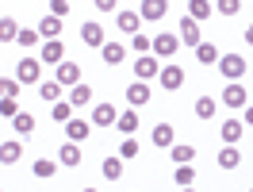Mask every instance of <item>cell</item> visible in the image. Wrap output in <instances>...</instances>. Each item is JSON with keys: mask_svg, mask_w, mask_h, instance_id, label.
<instances>
[{"mask_svg": "<svg viewBox=\"0 0 253 192\" xmlns=\"http://www.w3.org/2000/svg\"><path fill=\"white\" fill-rule=\"evenodd\" d=\"M246 69H250V65H246L242 54H222V58H219V73L226 81H242V77H246Z\"/></svg>", "mask_w": 253, "mask_h": 192, "instance_id": "obj_1", "label": "cell"}, {"mask_svg": "<svg viewBox=\"0 0 253 192\" xmlns=\"http://www.w3.org/2000/svg\"><path fill=\"white\" fill-rule=\"evenodd\" d=\"M16 81L19 85H39V81H42V62H39V58L16 62Z\"/></svg>", "mask_w": 253, "mask_h": 192, "instance_id": "obj_2", "label": "cell"}, {"mask_svg": "<svg viewBox=\"0 0 253 192\" xmlns=\"http://www.w3.org/2000/svg\"><path fill=\"white\" fill-rule=\"evenodd\" d=\"M176 39H180V43H184V47H200V43H204V35H200V23H196V19L192 16H184L180 19V27H176Z\"/></svg>", "mask_w": 253, "mask_h": 192, "instance_id": "obj_3", "label": "cell"}, {"mask_svg": "<svg viewBox=\"0 0 253 192\" xmlns=\"http://www.w3.org/2000/svg\"><path fill=\"white\" fill-rule=\"evenodd\" d=\"M219 100L226 104V108H246V104H250V93L242 89V81H230V85L219 93Z\"/></svg>", "mask_w": 253, "mask_h": 192, "instance_id": "obj_4", "label": "cell"}, {"mask_svg": "<svg viewBox=\"0 0 253 192\" xmlns=\"http://www.w3.org/2000/svg\"><path fill=\"white\" fill-rule=\"evenodd\" d=\"M158 85L165 89V93H176V89L184 85V69H180V65H161V73H158Z\"/></svg>", "mask_w": 253, "mask_h": 192, "instance_id": "obj_5", "label": "cell"}, {"mask_svg": "<svg viewBox=\"0 0 253 192\" xmlns=\"http://www.w3.org/2000/svg\"><path fill=\"white\" fill-rule=\"evenodd\" d=\"M158 73H161V65H158L154 54H138V58H134V77L138 81H154Z\"/></svg>", "mask_w": 253, "mask_h": 192, "instance_id": "obj_6", "label": "cell"}, {"mask_svg": "<svg viewBox=\"0 0 253 192\" xmlns=\"http://www.w3.org/2000/svg\"><path fill=\"white\" fill-rule=\"evenodd\" d=\"M58 85H62V89H73V85H81V81H84V73H81V65L77 62H62L58 65Z\"/></svg>", "mask_w": 253, "mask_h": 192, "instance_id": "obj_7", "label": "cell"}, {"mask_svg": "<svg viewBox=\"0 0 253 192\" xmlns=\"http://www.w3.org/2000/svg\"><path fill=\"white\" fill-rule=\"evenodd\" d=\"M176 50H180V39H176V35H154V50H150L154 58H173Z\"/></svg>", "mask_w": 253, "mask_h": 192, "instance_id": "obj_8", "label": "cell"}, {"mask_svg": "<svg viewBox=\"0 0 253 192\" xmlns=\"http://www.w3.org/2000/svg\"><path fill=\"white\" fill-rule=\"evenodd\" d=\"M39 62L62 65V62H65V47L58 43V39H46V43H42V50H39Z\"/></svg>", "mask_w": 253, "mask_h": 192, "instance_id": "obj_9", "label": "cell"}, {"mask_svg": "<svg viewBox=\"0 0 253 192\" xmlns=\"http://www.w3.org/2000/svg\"><path fill=\"white\" fill-rule=\"evenodd\" d=\"M81 43H84V47H92V50H100L104 43H108V39H104V27L92 23V19H88V23H81Z\"/></svg>", "mask_w": 253, "mask_h": 192, "instance_id": "obj_10", "label": "cell"}, {"mask_svg": "<svg viewBox=\"0 0 253 192\" xmlns=\"http://www.w3.org/2000/svg\"><path fill=\"white\" fill-rule=\"evenodd\" d=\"M115 27H119L123 35H138L142 16H138V12H115Z\"/></svg>", "mask_w": 253, "mask_h": 192, "instance_id": "obj_11", "label": "cell"}, {"mask_svg": "<svg viewBox=\"0 0 253 192\" xmlns=\"http://www.w3.org/2000/svg\"><path fill=\"white\" fill-rule=\"evenodd\" d=\"M146 100H150V85H146V81H134V85H126V104H130V108H142Z\"/></svg>", "mask_w": 253, "mask_h": 192, "instance_id": "obj_12", "label": "cell"}, {"mask_svg": "<svg viewBox=\"0 0 253 192\" xmlns=\"http://www.w3.org/2000/svg\"><path fill=\"white\" fill-rule=\"evenodd\" d=\"M115 119H119L115 104H96V112H92V127H111Z\"/></svg>", "mask_w": 253, "mask_h": 192, "instance_id": "obj_13", "label": "cell"}, {"mask_svg": "<svg viewBox=\"0 0 253 192\" xmlns=\"http://www.w3.org/2000/svg\"><path fill=\"white\" fill-rule=\"evenodd\" d=\"M242 131H246V123H242V119H222L219 135H222V143H226V146H234L238 139H242Z\"/></svg>", "mask_w": 253, "mask_h": 192, "instance_id": "obj_14", "label": "cell"}, {"mask_svg": "<svg viewBox=\"0 0 253 192\" xmlns=\"http://www.w3.org/2000/svg\"><path fill=\"white\" fill-rule=\"evenodd\" d=\"M19 158H23V143H19V139H8V143H0V161H4V165H16Z\"/></svg>", "mask_w": 253, "mask_h": 192, "instance_id": "obj_15", "label": "cell"}, {"mask_svg": "<svg viewBox=\"0 0 253 192\" xmlns=\"http://www.w3.org/2000/svg\"><path fill=\"white\" fill-rule=\"evenodd\" d=\"M173 143H176L173 123H158V127H154V146H158V150H169Z\"/></svg>", "mask_w": 253, "mask_h": 192, "instance_id": "obj_16", "label": "cell"}, {"mask_svg": "<svg viewBox=\"0 0 253 192\" xmlns=\"http://www.w3.org/2000/svg\"><path fill=\"white\" fill-rule=\"evenodd\" d=\"M58 165L77 169V165H81V146L77 143H62V150H58Z\"/></svg>", "mask_w": 253, "mask_h": 192, "instance_id": "obj_17", "label": "cell"}, {"mask_svg": "<svg viewBox=\"0 0 253 192\" xmlns=\"http://www.w3.org/2000/svg\"><path fill=\"white\" fill-rule=\"evenodd\" d=\"M65 135H69V143H84V139L92 135V123H84V119H69V123H65Z\"/></svg>", "mask_w": 253, "mask_h": 192, "instance_id": "obj_18", "label": "cell"}, {"mask_svg": "<svg viewBox=\"0 0 253 192\" xmlns=\"http://www.w3.org/2000/svg\"><path fill=\"white\" fill-rule=\"evenodd\" d=\"M165 12H169V0H142V8H138L142 19H161Z\"/></svg>", "mask_w": 253, "mask_h": 192, "instance_id": "obj_19", "label": "cell"}, {"mask_svg": "<svg viewBox=\"0 0 253 192\" xmlns=\"http://www.w3.org/2000/svg\"><path fill=\"white\" fill-rule=\"evenodd\" d=\"M100 58H104L108 65H119L126 58V47L123 43H104V47H100Z\"/></svg>", "mask_w": 253, "mask_h": 192, "instance_id": "obj_20", "label": "cell"}, {"mask_svg": "<svg viewBox=\"0 0 253 192\" xmlns=\"http://www.w3.org/2000/svg\"><path fill=\"white\" fill-rule=\"evenodd\" d=\"M184 16H192L196 23H200V19L215 16V4H211V0H188V12H184Z\"/></svg>", "mask_w": 253, "mask_h": 192, "instance_id": "obj_21", "label": "cell"}, {"mask_svg": "<svg viewBox=\"0 0 253 192\" xmlns=\"http://www.w3.org/2000/svg\"><path fill=\"white\" fill-rule=\"evenodd\" d=\"M115 127L123 131V139H126V135H134V131H138V112H134V108H126V112H119V119H115Z\"/></svg>", "mask_w": 253, "mask_h": 192, "instance_id": "obj_22", "label": "cell"}, {"mask_svg": "<svg viewBox=\"0 0 253 192\" xmlns=\"http://www.w3.org/2000/svg\"><path fill=\"white\" fill-rule=\"evenodd\" d=\"M50 119H54V123H69V119H73V104H69V100H54V104H50Z\"/></svg>", "mask_w": 253, "mask_h": 192, "instance_id": "obj_23", "label": "cell"}, {"mask_svg": "<svg viewBox=\"0 0 253 192\" xmlns=\"http://www.w3.org/2000/svg\"><path fill=\"white\" fill-rule=\"evenodd\" d=\"M173 181H176V189H192L196 185V165H176V173H173Z\"/></svg>", "mask_w": 253, "mask_h": 192, "instance_id": "obj_24", "label": "cell"}, {"mask_svg": "<svg viewBox=\"0 0 253 192\" xmlns=\"http://www.w3.org/2000/svg\"><path fill=\"white\" fill-rule=\"evenodd\" d=\"M39 35H42V39H58V35H62V19L58 16H42L39 19Z\"/></svg>", "mask_w": 253, "mask_h": 192, "instance_id": "obj_25", "label": "cell"}, {"mask_svg": "<svg viewBox=\"0 0 253 192\" xmlns=\"http://www.w3.org/2000/svg\"><path fill=\"white\" fill-rule=\"evenodd\" d=\"M169 158L176 161V165H188L192 158H196V146H184V143H173L169 146Z\"/></svg>", "mask_w": 253, "mask_h": 192, "instance_id": "obj_26", "label": "cell"}, {"mask_svg": "<svg viewBox=\"0 0 253 192\" xmlns=\"http://www.w3.org/2000/svg\"><path fill=\"white\" fill-rule=\"evenodd\" d=\"M238 165H242L238 146H222V150H219V169H238Z\"/></svg>", "mask_w": 253, "mask_h": 192, "instance_id": "obj_27", "label": "cell"}, {"mask_svg": "<svg viewBox=\"0 0 253 192\" xmlns=\"http://www.w3.org/2000/svg\"><path fill=\"white\" fill-rule=\"evenodd\" d=\"M31 173L39 177V181H50V177L58 173V161H50V158H35V165H31Z\"/></svg>", "mask_w": 253, "mask_h": 192, "instance_id": "obj_28", "label": "cell"}, {"mask_svg": "<svg viewBox=\"0 0 253 192\" xmlns=\"http://www.w3.org/2000/svg\"><path fill=\"white\" fill-rule=\"evenodd\" d=\"M88 100H92V89H88L84 81H81V85H73V89H69V104H73V108H84Z\"/></svg>", "mask_w": 253, "mask_h": 192, "instance_id": "obj_29", "label": "cell"}, {"mask_svg": "<svg viewBox=\"0 0 253 192\" xmlns=\"http://www.w3.org/2000/svg\"><path fill=\"white\" fill-rule=\"evenodd\" d=\"M215 108H219L215 96H200L196 100V119H215Z\"/></svg>", "mask_w": 253, "mask_h": 192, "instance_id": "obj_30", "label": "cell"}, {"mask_svg": "<svg viewBox=\"0 0 253 192\" xmlns=\"http://www.w3.org/2000/svg\"><path fill=\"white\" fill-rule=\"evenodd\" d=\"M62 85H58V81H39V96H42V100H50V104H54V100H62Z\"/></svg>", "mask_w": 253, "mask_h": 192, "instance_id": "obj_31", "label": "cell"}, {"mask_svg": "<svg viewBox=\"0 0 253 192\" xmlns=\"http://www.w3.org/2000/svg\"><path fill=\"white\" fill-rule=\"evenodd\" d=\"M16 35H19V23L12 16H4L0 19V43H16Z\"/></svg>", "mask_w": 253, "mask_h": 192, "instance_id": "obj_32", "label": "cell"}, {"mask_svg": "<svg viewBox=\"0 0 253 192\" xmlns=\"http://www.w3.org/2000/svg\"><path fill=\"white\" fill-rule=\"evenodd\" d=\"M39 39H42V35H39V27H19V35H16V43H19L23 50H31Z\"/></svg>", "mask_w": 253, "mask_h": 192, "instance_id": "obj_33", "label": "cell"}, {"mask_svg": "<svg viewBox=\"0 0 253 192\" xmlns=\"http://www.w3.org/2000/svg\"><path fill=\"white\" fill-rule=\"evenodd\" d=\"M100 169H104V181H119L123 177V158H108Z\"/></svg>", "mask_w": 253, "mask_h": 192, "instance_id": "obj_34", "label": "cell"}, {"mask_svg": "<svg viewBox=\"0 0 253 192\" xmlns=\"http://www.w3.org/2000/svg\"><path fill=\"white\" fill-rule=\"evenodd\" d=\"M12 127H16V135H23V139H27V135H31V131H35V115L19 112L16 119H12Z\"/></svg>", "mask_w": 253, "mask_h": 192, "instance_id": "obj_35", "label": "cell"}, {"mask_svg": "<svg viewBox=\"0 0 253 192\" xmlns=\"http://www.w3.org/2000/svg\"><path fill=\"white\" fill-rule=\"evenodd\" d=\"M196 58H200L204 65H215L219 62V50L211 47V43H200V47H196Z\"/></svg>", "mask_w": 253, "mask_h": 192, "instance_id": "obj_36", "label": "cell"}, {"mask_svg": "<svg viewBox=\"0 0 253 192\" xmlns=\"http://www.w3.org/2000/svg\"><path fill=\"white\" fill-rule=\"evenodd\" d=\"M16 115H19L16 96H0V119H16Z\"/></svg>", "mask_w": 253, "mask_h": 192, "instance_id": "obj_37", "label": "cell"}, {"mask_svg": "<svg viewBox=\"0 0 253 192\" xmlns=\"http://www.w3.org/2000/svg\"><path fill=\"white\" fill-rule=\"evenodd\" d=\"M119 158H123V161L138 158V143H134V135H126V139H123V146H119Z\"/></svg>", "mask_w": 253, "mask_h": 192, "instance_id": "obj_38", "label": "cell"}, {"mask_svg": "<svg viewBox=\"0 0 253 192\" xmlns=\"http://www.w3.org/2000/svg\"><path fill=\"white\" fill-rule=\"evenodd\" d=\"M130 47H134V54H150V50H154V39H150V35H134Z\"/></svg>", "mask_w": 253, "mask_h": 192, "instance_id": "obj_39", "label": "cell"}, {"mask_svg": "<svg viewBox=\"0 0 253 192\" xmlns=\"http://www.w3.org/2000/svg\"><path fill=\"white\" fill-rule=\"evenodd\" d=\"M215 12H219V16H238V12H242V0H219Z\"/></svg>", "mask_w": 253, "mask_h": 192, "instance_id": "obj_40", "label": "cell"}, {"mask_svg": "<svg viewBox=\"0 0 253 192\" xmlns=\"http://www.w3.org/2000/svg\"><path fill=\"white\" fill-rule=\"evenodd\" d=\"M0 96H19V81L16 77H0Z\"/></svg>", "mask_w": 253, "mask_h": 192, "instance_id": "obj_41", "label": "cell"}, {"mask_svg": "<svg viewBox=\"0 0 253 192\" xmlns=\"http://www.w3.org/2000/svg\"><path fill=\"white\" fill-rule=\"evenodd\" d=\"M50 16L65 19V16H69V0H50Z\"/></svg>", "mask_w": 253, "mask_h": 192, "instance_id": "obj_42", "label": "cell"}, {"mask_svg": "<svg viewBox=\"0 0 253 192\" xmlns=\"http://www.w3.org/2000/svg\"><path fill=\"white\" fill-rule=\"evenodd\" d=\"M96 8H100V12H115V8H119V0H92Z\"/></svg>", "mask_w": 253, "mask_h": 192, "instance_id": "obj_43", "label": "cell"}, {"mask_svg": "<svg viewBox=\"0 0 253 192\" xmlns=\"http://www.w3.org/2000/svg\"><path fill=\"white\" fill-rule=\"evenodd\" d=\"M242 39H246V43H250V47H253V23H250V27H246V31H242Z\"/></svg>", "mask_w": 253, "mask_h": 192, "instance_id": "obj_44", "label": "cell"}, {"mask_svg": "<svg viewBox=\"0 0 253 192\" xmlns=\"http://www.w3.org/2000/svg\"><path fill=\"white\" fill-rule=\"evenodd\" d=\"M246 123L253 127V104H246Z\"/></svg>", "mask_w": 253, "mask_h": 192, "instance_id": "obj_45", "label": "cell"}, {"mask_svg": "<svg viewBox=\"0 0 253 192\" xmlns=\"http://www.w3.org/2000/svg\"><path fill=\"white\" fill-rule=\"evenodd\" d=\"M81 192H100V189H81Z\"/></svg>", "mask_w": 253, "mask_h": 192, "instance_id": "obj_46", "label": "cell"}, {"mask_svg": "<svg viewBox=\"0 0 253 192\" xmlns=\"http://www.w3.org/2000/svg\"><path fill=\"white\" fill-rule=\"evenodd\" d=\"M180 192H196V189H180Z\"/></svg>", "mask_w": 253, "mask_h": 192, "instance_id": "obj_47", "label": "cell"}, {"mask_svg": "<svg viewBox=\"0 0 253 192\" xmlns=\"http://www.w3.org/2000/svg\"><path fill=\"white\" fill-rule=\"evenodd\" d=\"M250 192H253V189H250Z\"/></svg>", "mask_w": 253, "mask_h": 192, "instance_id": "obj_48", "label": "cell"}]
</instances>
